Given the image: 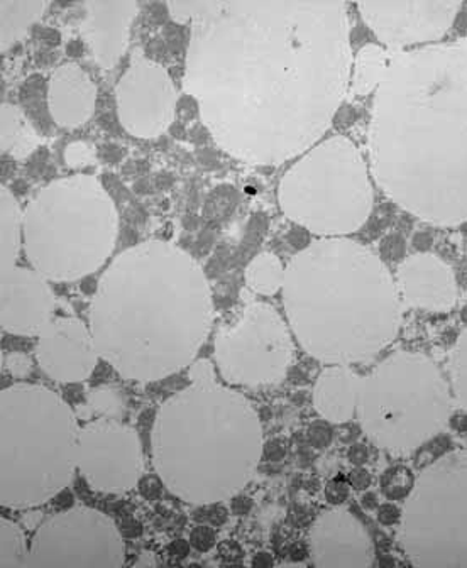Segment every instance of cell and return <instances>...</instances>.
Masks as SVG:
<instances>
[{"label": "cell", "instance_id": "3957f363", "mask_svg": "<svg viewBox=\"0 0 467 568\" xmlns=\"http://www.w3.org/2000/svg\"><path fill=\"white\" fill-rule=\"evenodd\" d=\"M212 320L211 284L200 264L175 244L146 241L102 274L89 327L119 376L153 383L190 367Z\"/></svg>", "mask_w": 467, "mask_h": 568}, {"label": "cell", "instance_id": "e575fe53", "mask_svg": "<svg viewBox=\"0 0 467 568\" xmlns=\"http://www.w3.org/2000/svg\"><path fill=\"white\" fill-rule=\"evenodd\" d=\"M6 366H8L9 373L14 377H26L31 374L32 361L29 359L28 355L21 354V352H14L9 354L6 359Z\"/></svg>", "mask_w": 467, "mask_h": 568}, {"label": "cell", "instance_id": "b9f144b4", "mask_svg": "<svg viewBox=\"0 0 467 568\" xmlns=\"http://www.w3.org/2000/svg\"><path fill=\"white\" fill-rule=\"evenodd\" d=\"M190 550H192V545H190V541L185 540L173 541L169 547L170 555L175 558L189 557Z\"/></svg>", "mask_w": 467, "mask_h": 568}, {"label": "cell", "instance_id": "cb8c5ba5", "mask_svg": "<svg viewBox=\"0 0 467 568\" xmlns=\"http://www.w3.org/2000/svg\"><path fill=\"white\" fill-rule=\"evenodd\" d=\"M48 6L47 0H0V50H11L24 38Z\"/></svg>", "mask_w": 467, "mask_h": 568}, {"label": "cell", "instance_id": "ffe728a7", "mask_svg": "<svg viewBox=\"0 0 467 568\" xmlns=\"http://www.w3.org/2000/svg\"><path fill=\"white\" fill-rule=\"evenodd\" d=\"M402 298L410 308L447 312L459 298L453 270L434 254H415L398 270Z\"/></svg>", "mask_w": 467, "mask_h": 568}, {"label": "cell", "instance_id": "f35d334b", "mask_svg": "<svg viewBox=\"0 0 467 568\" xmlns=\"http://www.w3.org/2000/svg\"><path fill=\"white\" fill-rule=\"evenodd\" d=\"M372 474H369L368 469H364V467H356L349 476L351 487L356 490H363V493L372 487Z\"/></svg>", "mask_w": 467, "mask_h": 568}, {"label": "cell", "instance_id": "277c9868", "mask_svg": "<svg viewBox=\"0 0 467 568\" xmlns=\"http://www.w3.org/2000/svg\"><path fill=\"white\" fill-rule=\"evenodd\" d=\"M283 306L298 344L331 366L368 363L402 324L398 286L366 245L325 237L286 266Z\"/></svg>", "mask_w": 467, "mask_h": 568}, {"label": "cell", "instance_id": "e0dca14e", "mask_svg": "<svg viewBox=\"0 0 467 568\" xmlns=\"http://www.w3.org/2000/svg\"><path fill=\"white\" fill-rule=\"evenodd\" d=\"M48 277L28 267L0 274V325L22 337H38L53 320L57 300Z\"/></svg>", "mask_w": 467, "mask_h": 568}, {"label": "cell", "instance_id": "4dcf8cb0", "mask_svg": "<svg viewBox=\"0 0 467 568\" xmlns=\"http://www.w3.org/2000/svg\"><path fill=\"white\" fill-rule=\"evenodd\" d=\"M90 403L97 412L111 413V415H115V412L122 408L121 396L112 387H100L93 390Z\"/></svg>", "mask_w": 467, "mask_h": 568}, {"label": "cell", "instance_id": "ab89813d", "mask_svg": "<svg viewBox=\"0 0 467 568\" xmlns=\"http://www.w3.org/2000/svg\"><path fill=\"white\" fill-rule=\"evenodd\" d=\"M347 458L354 467H363L369 460L368 447L364 444L351 445L349 450H347Z\"/></svg>", "mask_w": 467, "mask_h": 568}, {"label": "cell", "instance_id": "8d00e7d4", "mask_svg": "<svg viewBox=\"0 0 467 568\" xmlns=\"http://www.w3.org/2000/svg\"><path fill=\"white\" fill-rule=\"evenodd\" d=\"M376 518L383 526L398 525L399 519H402V509L395 503H385L376 509Z\"/></svg>", "mask_w": 467, "mask_h": 568}, {"label": "cell", "instance_id": "f546056e", "mask_svg": "<svg viewBox=\"0 0 467 568\" xmlns=\"http://www.w3.org/2000/svg\"><path fill=\"white\" fill-rule=\"evenodd\" d=\"M414 477H412L410 470L407 467H392V469L385 470L379 480V487H382L383 496L388 501H399V499H407L408 494L414 489Z\"/></svg>", "mask_w": 467, "mask_h": 568}, {"label": "cell", "instance_id": "44dd1931", "mask_svg": "<svg viewBox=\"0 0 467 568\" xmlns=\"http://www.w3.org/2000/svg\"><path fill=\"white\" fill-rule=\"evenodd\" d=\"M97 105V85L77 63H63L51 73L48 82V109L61 128L85 124Z\"/></svg>", "mask_w": 467, "mask_h": 568}, {"label": "cell", "instance_id": "60d3db41", "mask_svg": "<svg viewBox=\"0 0 467 568\" xmlns=\"http://www.w3.org/2000/svg\"><path fill=\"white\" fill-rule=\"evenodd\" d=\"M231 501V509L234 515L246 516L253 509V501H251L250 497L241 496V494L232 497Z\"/></svg>", "mask_w": 467, "mask_h": 568}, {"label": "cell", "instance_id": "ba28073f", "mask_svg": "<svg viewBox=\"0 0 467 568\" xmlns=\"http://www.w3.org/2000/svg\"><path fill=\"white\" fill-rule=\"evenodd\" d=\"M453 393L427 355L398 352L357 377L361 430L392 455L412 454L436 437L453 412Z\"/></svg>", "mask_w": 467, "mask_h": 568}, {"label": "cell", "instance_id": "5b68a950", "mask_svg": "<svg viewBox=\"0 0 467 568\" xmlns=\"http://www.w3.org/2000/svg\"><path fill=\"white\" fill-rule=\"evenodd\" d=\"M263 425L246 396L217 383L190 381L154 419L151 454L158 477L189 505L237 496L263 460Z\"/></svg>", "mask_w": 467, "mask_h": 568}, {"label": "cell", "instance_id": "4316f807", "mask_svg": "<svg viewBox=\"0 0 467 568\" xmlns=\"http://www.w3.org/2000/svg\"><path fill=\"white\" fill-rule=\"evenodd\" d=\"M286 267L282 261L272 253H261L247 264V286L257 295L272 296L283 288L285 283Z\"/></svg>", "mask_w": 467, "mask_h": 568}, {"label": "cell", "instance_id": "9a60e30c", "mask_svg": "<svg viewBox=\"0 0 467 568\" xmlns=\"http://www.w3.org/2000/svg\"><path fill=\"white\" fill-rule=\"evenodd\" d=\"M364 22L376 38L389 48L428 43L443 38L457 12V0H398V2H372L357 4Z\"/></svg>", "mask_w": 467, "mask_h": 568}, {"label": "cell", "instance_id": "6da1fadb", "mask_svg": "<svg viewBox=\"0 0 467 568\" xmlns=\"http://www.w3.org/2000/svg\"><path fill=\"white\" fill-rule=\"evenodd\" d=\"M185 85L219 146L276 166L314 148L349 90L337 0H209L192 22Z\"/></svg>", "mask_w": 467, "mask_h": 568}, {"label": "cell", "instance_id": "ee69618b", "mask_svg": "<svg viewBox=\"0 0 467 568\" xmlns=\"http://www.w3.org/2000/svg\"><path fill=\"white\" fill-rule=\"evenodd\" d=\"M251 565L256 568H268L275 565V560H273V555H270L268 551H260V554L254 555Z\"/></svg>", "mask_w": 467, "mask_h": 568}, {"label": "cell", "instance_id": "7a4b0ae2", "mask_svg": "<svg viewBox=\"0 0 467 568\" xmlns=\"http://www.w3.org/2000/svg\"><path fill=\"white\" fill-rule=\"evenodd\" d=\"M368 144L396 205L443 227L467 222V40L393 54Z\"/></svg>", "mask_w": 467, "mask_h": 568}, {"label": "cell", "instance_id": "5bb4252c", "mask_svg": "<svg viewBox=\"0 0 467 568\" xmlns=\"http://www.w3.org/2000/svg\"><path fill=\"white\" fill-rule=\"evenodd\" d=\"M79 473L92 489L125 494L144 473L143 448L136 432L118 422H92L80 428Z\"/></svg>", "mask_w": 467, "mask_h": 568}, {"label": "cell", "instance_id": "8fae6325", "mask_svg": "<svg viewBox=\"0 0 467 568\" xmlns=\"http://www.w3.org/2000/svg\"><path fill=\"white\" fill-rule=\"evenodd\" d=\"M215 363L236 386H268L285 379L295 357L292 335L275 308L253 302L240 322L215 338Z\"/></svg>", "mask_w": 467, "mask_h": 568}, {"label": "cell", "instance_id": "9c48e42d", "mask_svg": "<svg viewBox=\"0 0 467 568\" xmlns=\"http://www.w3.org/2000/svg\"><path fill=\"white\" fill-rule=\"evenodd\" d=\"M278 202L290 221L324 237L359 231L373 209L368 164L351 139L334 135L282 178Z\"/></svg>", "mask_w": 467, "mask_h": 568}, {"label": "cell", "instance_id": "ac0fdd59", "mask_svg": "<svg viewBox=\"0 0 467 568\" xmlns=\"http://www.w3.org/2000/svg\"><path fill=\"white\" fill-rule=\"evenodd\" d=\"M312 564L318 568H368L375 547L366 529L344 509L324 511L308 537Z\"/></svg>", "mask_w": 467, "mask_h": 568}, {"label": "cell", "instance_id": "484cf974", "mask_svg": "<svg viewBox=\"0 0 467 568\" xmlns=\"http://www.w3.org/2000/svg\"><path fill=\"white\" fill-rule=\"evenodd\" d=\"M393 54L378 44L361 48L351 70L349 95L366 97L376 92L392 63Z\"/></svg>", "mask_w": 467, "mask_h": 568}, {"label": "cell", "instance_id": "d6986e66", "mask_svg": "<svg viewBox=\"0 0 467 568\" xmlns=\"http://www.w3.org/2000/svg\"><path fill=\"white\" fill-rule=\"evenodd\" d=\"M138 11L136 0H87L80 29L99 67L112 70L119 63Z\"/></svg>", "mask_w": 467, "mask_h": 568}, {"label": "cell", "instance_id": "d4e9b609", "mask_svg": "<svg viewBox=\"0 0 467 568\" xmlns=\"http://www.w3.org/2000/svg\"><path fill=\"white\" fill-rule=\"evenodd\" d=\"M22 245V212L8 186H0V274L18 266Z\"/></svg>", "mask_w": 467, "mask_h": 568}, {"label": "cell", "instance_id": "74e56055", "mask_svg": "<svg viewBox=\"0 0 467 568\" xmlns=\"http://www.w3.org/2000/svg\"><path fill=\"white\" fill-rule=\"evenodd\" d=\"M286 447L282 440L278 438H273V440L264 442L263 447V458L268 462H280L285 458Z\"/></svg>", "mask_w": 467, "mask_h": 568}, {"label": "cell", "instance_id": "1f68e13d", "mask_svg": "<svg viewBox=\"0 0 467 568\" xmlns=\"http://www.w3.org/2000/svg\"><path fill=\"white\" fill-rule=\"evenodd\" d=\"M189 541L193 550L207 554V551L214 550L215 545H217V531H215L214 526L207 525V523L195 526L190 532Z\"/></svg>", "mask_w": 467, "mask_h": 568}, {"label": "cell", "instance_id": "52a82bcc", "mask_svg": "<svg viewBox=\"0 0 467 568\" xmlns=\"http://www.w3.org/2000/svg\"><path fill=\"white\" fill-rule=\"evenodd\" d=\"M114 200L92 174L48 183L22 210V247L32 270L50 281L82 280L114 251Z\"/></svg>", "mask_w": 467, "mask_h": 568}, {"label": "cell", "instance_id": "d590c367", "mask_svg": "<svg viewBox=\"0 0 467 568\" xmlns=\"http://www.w3.org/2000/svg\"><path fill=\"white\" fill-rule=\"evenodd\" d=\"M308 442L317 448L328 447L332 442L331 428H328L325 423H314V425L308 428Z\"/></svg>", "mask_w": 467, "mask_h": 568}, {"label": "cell", "instance_id": "7c38bea8", "mask_svg": "<svg viewBox=\"0 0 467 568\" xmlns=\"http://www.w3.org/2000/svg\"><path fill=\"white\" fill-rule=\"evenodd\" d=\"M125 545L104 513L75 506L44 519L29 544V568H121Z\"/></svg>", "mask_w": 467, "mask_h": 568}, {"label": "cell", "instance_id": "d6a6232c", "mask_svg": "<svg viewBox=\"0 0 467 568\" xmlns=\"http://www.w3.org/2000/svg\"><path fill=\"white\" fill-rule=\"evenodd\" d=\"M349 496L351 484L344 483V480H331L325 486V499L332 506H343L349 499Z\"/></svg>", "mask_w": 467, "mask_h": 568}, {"label": "cell", "instance_id": "83f0119b", "mask_svg": "<svg viewBox=\"0 0 467 568\" xmlns=\"http://www.w3.org/2000/svg\"><path fill=\"white\" fill-rule=\"evenodd\" d=\"M0 567L29 568V545L21 526L0 518Z\"/></svg>", "mask_w": 467, "mask_h": 568}, {"label": "cell", "instance_id": "603a6c76", "mask_svg": "<svg viewBox=\"0 0 467 568\" xmlns=\"http://www.w3.org/2000/svg\"><path fill=\"white\" fill-rule=\"evenodd\" d=\"M41 138L24 112L14 103L0 105V150L16 160H24L40 146Z\"/></svg>", "mask_w": 467, "mask_h": 568}, {"label": "cell", "instance_id": "7bdbcfd3", "mask_svg": "<svg viewBox=\"0 0 467 568\" xmlns=\"http://www.w3.org/2000/svg\"><path fill=\"white\" fill-rule=\"evenodd\" d=\"M359 503L361 506H363V509H366V511H373V509H378V494L373 493V490H364L363 496H361Z\"/></svg>", "mask_w": 467, "mask_h": 568}, {"label": "cell", "instance_id": "30bf717a", "mask_svg": "<svg viewBox=\"0 0 467 568\" xmlns=\"http://www.w3.org/2000/svg\"><path fill=\"white\" fill-rule=\"evenodd\" d=\"M398 538L415 567L467 568V450L444 455L417 477Z\"/></svg>", "mask_w": 467, "mask_h": 568}, {"label": "cell", "instance_id": "7402d4cb", "mask_svg": "<svg viewBox=\"0 0 467 568\" xmlns=\"http://www.w3.org/2000/svg\"><path fill=\"white\" fill-rule=\"evenodd\" d=\"M357 374L347 366L322 371L314 386V408L328 423H347L356 416Z\"/></svg>", "mask_w": 467, "mask_h": 568}, {"label": "cell", "instance_id": "f1b7e54d", "mask_svg": "<svg viewBox=\"0 0 467 568\" xmlns=\"http://www.w3.org/2000/svg\"><path fill=\"white\" fill-rule=\"evenodd\" d=\"M450 393L459 408L467 413V328L449 354Z\"/></svg>", "mask_w": 467, "mask_h": 568}, {"label": "cell", "instance_id": "4fadbf2b", "mask_svg": "<svg viewBox=\"0 0 467 568\" xmlns=\"http://www.w3.org/2000/svg\"><path fill=\"white\" fill-rule=\"evenodd\" d=\"M179 92L169 70L134 51L128 70L115 85V105L122 128L141 139L169 131L175 121Z\"/></svg>", "mask_w": 467, "mask_h": 568}, {"label": "cell", "instance_id": "2e32d148", "mask_svg": "<svg viewBox=\"0 0 467 568\" xmlns=\"http://www.w3.org/2000/svg\"><path fill=\"white\" fill-rule=\"evenodd\" d=\"M92 331L73 316L53 318L38 335L37 359L43 373L63 384L83 383L99 363Z\"/></svg>", "mask_w": 467, "mask_h": 568}, {"label": "cell", "instance_id": "8992f818", "mask_svg": "<svg viewBox=\"0 0 467 568\" xmlns=\"http://www.w3.org/2000/svg\"><path fill=\"white\" fill-rule=\"evenodd\" d=\"M80 426L69 403L40 384L0 393V503L9 509L47 505L79 470Z\"/></svg>", "mask_w": 467, "mask_h": 568}, {"label": "cell", "instance_id": "836d02e7", "mask_svg": "<svg viewBox=\"0 0 467 568\" xmlns=\"http://www.w3.org/2000/svg\"><path fill=\"white\" fill-rule=\"evenodd\" d=\"M93 156V148L85 144V142H75L70 144L69 150L64 153V160L70 166H82L89 163Z\"/></svg>", "mask_w": 467, "mask_h": 568}]
</instances>
